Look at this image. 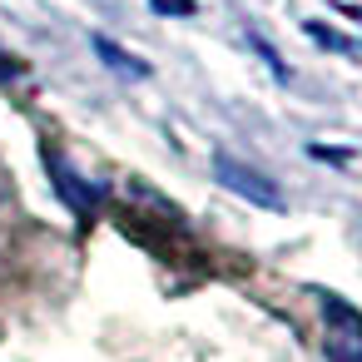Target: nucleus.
<instances>
[{"instance_id":"nucleus-1","label":"nucleus","mask_w":362,"mask_h":362,"mask_svg":"<svg viewBox=\"0 0 362 362\" xmlns=\"http://www.w3.org/2000/svg\"><path fill=\"white\" fill-rule=\"evenodd\" d=\"M317 308H322V352H327V362H362V313L337 293H317Z\"/></svg>"},{"instance_id":"nucleus-2","label":"nucleus","mask_w":362,"mask_h":362,"mask_svg":"<svg viewBox=\"0 0 362 362\" xmlns=\"http://www.w3.org/2000/svg\"><path fill=\"white\" fill-rule=\"evenodd\" d=\"M214 179H218L228 194H238V199H248V204H258V209H283V189H278L268 174H258L253 164H238L233 154H214Z\"/></svg>"},{"instance_id":"nucleus-3","label":"nucleus","mask_w":362,"mask_h":362,"mask_svg":"<svg viewBox=\"0 0 362 362\" xmlns=\"http://www.w3.org/2000/svg\"><path fill=\"white\" fill-rule=\"evenodd\" d=\"M45 174H50V184H55V194L70 204V214L75 218H95V209L105 204V194L90 184V179H80L75 169H70V159L60 154V149H45Z\"/></svg>"},{"instance_id":"nucleus-4","label":"nucleus","mask_w":362,"mask_h":362,"mask_svg":"<svg viewBox=\"0 0 362 362\" xmlns=\"http://www.w3.org/2000/svg\"><path fill=\"white\" fill-rule=\"evenodd\" d=\"M90 45H95V55H100L115 75H124V80H149V75H154V70H149V60H139V55L119 50L110 35H90Z\"/></svg>"},{"instance_id":"nucleus-5","label":"nucleus","mask_w":362,"mask_h":362,"mask_svg":"<svg viewBox=\"0 0 362 362\" xmlns=\"http://www.w3.org/2000/svg\"><path fill=\"white\" fill-rule=\"evenodd\" d=\"M308 35L322 45V50H332V55H352V40H342L337 30H327L322 21H308Z\"/></svg>"},{"instance_id":"nucleus-6","label":"nucleus","mask_w":362,"mask_h":362,"mask_svg":"<svg viewBox=\"0 0 362 362\" xmlns=\"http://www.w3.org/2000/svg\"><path fill=\"white\" fill-rule=\"evenodd\" d=\"M149 6H154V16H179V21L199 11V6H194V0H149Z\"/></svg>"},{"instance_id":"nucleus-7","label":"nucleus","mask_w":362,"mask_h":362,"mask_svg":"<svg viewBox=\"0 0 362 362\" xmlns=\"http://www.w3.org/2000/svg\"><path fill=\"white\" fill-rule=\"evenodd\" d=\"M248 45H253V50H258V55H263V60H268V65H273V75H278V80H288V65H283V60H278V55H273V45H268V40H263V35H248Z\"/></svg>"},{"instance_id":"nucleus-8","label":"nucleus","mask_w":362,"mask_h":362,"mask_svg":"<svg viewBox=\"0 0 362 362\" xmlns=\"http://www.w3.org/2000/svg\"><path fill=\"white\" fill-rule=\"evenodd\" d=\"M21 70H25V65H21V60H16V55H11L6 45H0V85H11V80H21Z\"/></svg>"},{"instance_id":"nucleus-9","label":"nucleus","mask_w":362,"mask_h":362,"mask_svg":"<svg viewBox=\"0 0 362 362\" xmlns=\"http://www.w3.org/2000/svg\"><path fill=\"white\" fill-rule=\"evenodd\" d=\"M313 159H327V164H342V159H352V149H327V144H313Z\"/></svg>"}]
</instances>
